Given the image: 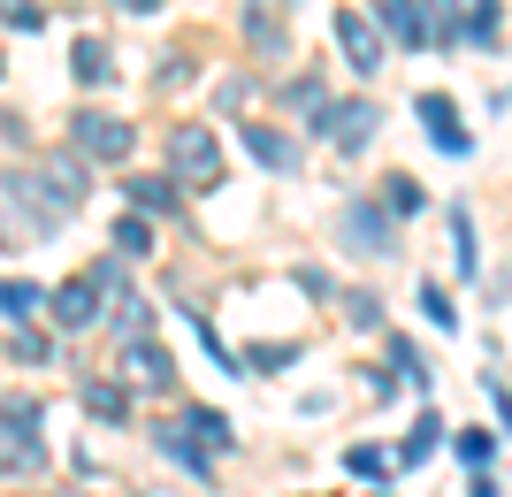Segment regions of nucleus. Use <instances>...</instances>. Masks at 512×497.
<instances>
[{"label":"nucleus","instance_id":"nucleus-1","mask_svg":"<svg viewBox=\"0 0 512 497\" xmlns=\"http://www.w3.org/2000/svg\"><path fill=\"white\" fill-rule=\"evenodd\" d=\"M39 429H46L39 398H8V406H0V467H8V475H31V467L46 459Z\"/></svg>","mask_w":512,"mask_h":497},{"label":"nucleus","instance_id":"nucleus-2","mask_svg":"<svg viewBox=\"0 0 512 497\" xmlns=\"http://www.w3.org/2000/svg\"><path fill=\"white\" fill-rule=\"evenodd\" d=\"M169 161H176V176H192V184H222V138H214L207 123H176Z\"/></svg>","mask_w":512,"mask_h":497},{"label":"nucleus","instance_id":"nucleus-3","mask_svg":"<svg viewBox=\"0 0 512 497\" xmlns=\"http://www.w3.org/2000/svg\"><path fill=\"white\" fill-rule=\"evenodd\" d=\"M337 46H344V62L360 69V77H375L383 69V31H375V16H360V8H337Z\"/></svg>","mask_w":512,"mask_h":497},{"label":"nucleus","instance_id":"nucleus-4","mask_svg":"<svg viewBox=\"0 0 512 497\" xmlns=\"http://www.w3.org/2000/svg\"><path fill=\"white\" fill-rule=\"evenodd\" d=\"M130 146H138V130L123 115H77V153L85 161H130Z\"/></svg>","mask_w":512,"mask_h":497},{"label":"nucleus","instance_id":"nucleus-5","mask_svg":"<svg viewBox=\"0 0 512 497\" xmlns=\"http://www.w3.org/2000/svg\"><path fill=\"white\" fill-rule=\"evenodd\" d=\"M321 138L329 146H344V153H360L367 138H375V100H337V108H321Z\"/></svg>","mask_w":512,"mask_h":497},{"label":"nucleus","instance_id":"nucleus-6","mask_svg":"<svg viewBox=\"0 0 512 497\" xmlns=\"http://www.w3.org/2000/svg\"><path fill=\"white\" fill-rule=\"evenodd\" d=\"M337 238L352 245V253H390V207H367V199H352L337 215Z\"/></svg>","mask_w":512,"mask_h":497},{"label":"nucleus","instance_id":"nucleus-7","mask_svg":"<svg viewBox=\"0 0 512 497\" xmlns=\"http://www.w3.org/2000/svg\"><path fill=\"white\" fill-rule=\"evenodd\" d=\"M169 352L161 345H146V337H130L123 345V383H138V390H169Z\"/></svg>","mask_w":512,"mask_h":497},{"label":"nucleus","instance_id":"nucleus-8","mask_svg":"<svg viewBox=\"0 0 512 497\" xmlns=\"http://www.w3.org/2000/svg\"><path fill=\"white\" fill-rule=\"evenodd\" d=\"M421 123H428V138H436L444 153H467V146H474L467 123H459V108H451L444 92H421Z\"/></svg>","mask_w":512,"mask_h":497},{"label":"nucleus","instance_id":"nucleus-9","mask_svg":"<svg viewBox=\"0 0 512 497\" xmlns=\"http://www.w3.org/2000/svg\"><path fill=\"white\" fill-rule=\"evenodd\" d=\"M46 306H54V322H62V329H85L92 314H100V276H77V283H62V291H54Z\"/></svg>","mask_w":512,"mask_h":497},{"label":"nucleus","instance_id":"nucleus-10","mask_svg":"<svg viewBox=\"0 0 512 497\" xmlns=\"http://www.w3.org/2000/svg\"><path fill=\"white\" fill-rule=\"evenodd\" d=\"M375 23H383V31H398V46H428L421 0H375Z\"/></svg>","mask_w":512,"mask_h":497},{"label":"nucleus","instance_id":"nucleus-11","mask_svg":"<svg viewBox=\"0 0 512 497\" xmlns=\"http://www.w3.org/2000/svg\"><path fill=\"white\" fill-rule=\"evenodd\" d=\"M245 146H253L260 169H299V146H291L283 130H268V123H245Z\"/></svg>","mask_w":512,"mask_h":497},{"label":"nucleus","instance_id":"nucleus-12","mask_svg":"<svg viewBox=\"0 0 512 497\" xmlns=\"http://www.w3.org/2000/svg\"><path fill=\"white\" fill-rule=\"evenodd\" d=\"M39 184H46V199H54L62 215L77 207V199H85V169H77L69 153H62V161H46V169H39Z\"/></svg>","mask_w":512,"mask_h":497},{"label":"nucleus","instance_id":"nucleus-13","mask_svg":"<svg viewBox=\"0 0 512 497\" xmlns=\"http://www.w3.org/2000/svg\"><path fill=\"white\" fill-rule=\"evenodd\" d=\"M245 31H253L260 54H283V8L276 0H253V8H245Z\"/></svg>","mask_w":512,"mask_h":497},{"label":"nucleus","instance_id":"nucleus-14","mask_svg":"<svg viewBox=\"0 0 512 497\" xmlns=\"http://www.w3.org/2000/svg\"><path fill=\"white\" fill-rule=\"evenodd\" d=\"M184 429H192V436H184V444H192V452H230V421H222V413H184Z\"/></svg>","mask_w":512,"mask_h":497},{"label":"nucleus","instance_id":"nucleus-15","mask_svg":"<svg viewBox=\"0 0 512 497\" xmlns=\"http://www.w3.org/2000/svg\"><path fill=\"white\" fill-rule=\"evenodd\" d=\"M85 413H100V421H123V413H130V390L115 383V375H100V383H85Z\"/></svg>","mask_w":512,"mask_h":497},{"label":"nucleus","instance_id":"nucleus-16","mask_svg":"<svg viewBox=\"0 0 512 497\" xmlns=\"http://www.w3.org/2000/svg\"><path fill=\"white\" fill-rule=\"evenodd\" d=\"M39 306H46V291H39V283H23V276H8V283H0V314H8V322H31Z\"/></svg>","mask_w":512,"mask_h":497},{"label":"nucleus","instance_id":"nucleus-17","mask_svg":"<svg viewBox=\"0 0 512 497\" xmlns=\"http://www.w3.org/2000/svg\"><path fill=\"white\" fill-rule=\"evenodd\" d=\"M436 429H444V421H436V413H421V421H413V436H406V452H398V467H421V459L436 452Z\"/></svg>","mask_w":512,"mask_h":497},{"label":"nucleus","instance_id":"nucleus-18","mask_svg":"<svg viewBox=\"0 0 512 497\" xmlns=\"http://www.w3.org/2000/svg\"><path fill=\"white\" fill-rule=\"evenodd\" d=\"M77 77H85V85H107V77H115V62H107L100 39H77Z\"/></svg>","mask_w":512,"mask_h":497},{"label":"nucleus","instance_id":"nucleus-19","mask_svg":"<svg viewBox=\"0 0 512 497\" xmlns=\"http://www.w3.org/2000/svg\"><path fill=\"white\" fill-rule=\"evenodd\" d=\"M383 207L390 215H421V184L413 176H383Z\"/></svg>","mask_w":512,"mask_h":497},{"label":"nucleus","instance_id":"nucleus-20","mask_svg":"<svg viewBox=\"0 0 512 497\" xmlns=\"http://www.w3.org/2000/svg\"><path fill=\"white\" fill-rule=\"evenodd\" d=\"M115 253H153V222L146 215H123V222H115Z\"/></svg>","mask_w":512,"mask_h":497},{"label":"nucleus","instance_id":"nucleus-21","mask_svg":"<svg viewBox=\"0 0 512 497\" xmlns=\"http://www.w3.org/2000/svg\"><path fill=\"white\" fill-rule=\"evenodd\" d=\"M130 199H138V215H169V207H176V192H169V184H153V176H138Z\"/></svg>","mask_w":512,"mask_h":497},{"label":"nucleus","instance_id":"nucleus-22","mask_svg":"<svg viewBox=\"0 0 512 497\" xmlns=\"http://www.w3.org/2000/svg\"><path fill=\"white\" fill-rule=\"evenodd\" d=\"M344 322H352V329H375V322H383V299H375V291H352V299H344Z\"/></svg>","mask_w":512,"mask_h":497},{"label":"nucleus","instance_id":"nucleus-23","mask_svg":"<svg viewBox=\"0 0 512 497\" xmlns=\"http://www.w3.org/2000/svg\"><path fill=\"white\" fill-rule=\"evenodd\" d=\"M451 253H459V276H474V222L451 215Z\"/></svg>","mask_w":512,"mask_h":497},{"label":"nucleus","instance_id":"nucleus-24","mask_svg":"<svg viewBox=\"0 0 512 497\" xmlns=\"http://www.w3.org/2000/svg\"><path fill=\"white\" fill-rule=\"evenodd\" d=\"M0 16H8V31H39V23H46V8H39V0H8Z\"/></svg>","mask_w":512,"mask_h":497},{"label":"nucleus","instance_id":"nucleus-25","mask_svg":"<svg viewBox=\"0 0 512 497\" xmlns=\"http://www.w3.org/2000/svg\"><path fill=\"white\" fill-rule=\"evenodd\" d=\"M344 467H352V475H367V482H383V475H390V459H383V452H367V444H360V452H344Z\"/></svg>","mask_w":512,"mask_h":497},{"label":"nucleus","instance_id":"nucleus-26","mask_svg":"<svg viewBox=\"0 0 512 497\" xmlns=\"http://www.w3.org/2000/svg\"><path fill=\"white\" fill-rule=\"evenodd\" d=\"M428 39H451V31H459V0H428Z\"/></svg>","mask_w":512,"mask_h":497},{"label":"nucleus","instance_id":"nucleus-27","mask_svg":"<svg viewBox=\"0 0 512 497\" xmlns=\"http://www.w3.org/2000/svg\"><path fill=\"white\" fill-rule=\"evenodd\" d=\"M8 352H16L23 368H39V360H46V337H39V329H16V345H8Z\"/></svg>","mask_w":512,"mask_h":497},{"label":"nucleus","instance_id":"nucleus-28","mask_svg":"<svg viewBox=\"0 0 512 497\" xmlns=\"http://www.w3.org/2000/svg\"><path fill=\"white\" fill-rule=\"evenodd\" d=\"M390 368H398V375H413V383H421V375H428V368H421V352H413L406 337H398V345H390Z\"/></svg>","mask_w":512,"mask_h":497},{"label":"nucleus","instance_id":"nucleus-29","mask_svg":"<svg viewBox=\"0 0 512 497\" xmlns=\"http://www.w3.org/2000/svg\"><path fill=\"white\" fill-rule=\"evenodd\" d=\"M459 459H467V467H482V459H490V436L467 429V436H459Z\"/></svg>","mask_w":512,"mask_h":497},{"label":"nucleus","instance_id":"nucleus-30","mask_svg":"<svg viewBox=\"0 0 512 497\" xmlns=\"http://www.w3.org/2000/svg\"><path fill=\"white\" fill-rule=\"evenodd\" d=\"M283 360H299V345H253V368H283Z\"/></svg>","mask_w":512,"mask_h":497},{"label":"nucleus","instance_id":"nucleus-31","mask_svg":"<svg viewBox=\"0 0 512 497\" xmlns=\"http://www.w3.org/2000/svg\"><path fill=\"white\" fill-rule=\"evenodd\" d=\"M490 398H497V413H505V436H512V390L497 383V375H490Z\"/></svg>","mask_w":512,"mask_h":497},{"label":"nucleus","instance_id":"nucleus-32","mask_svg":"<svg viewBox=\"0 0 512 497\" xmlns=\"http://www.w3.org/2000/svg\"><path fill=\"white\" fill-rule=\"evenodd\" d=\"M474 497H497V482H490V475H474Z\"/></svg>","mask_w":512,"mask_h":497},{"label":"nucleus","instance_id":"nucleus-33","mask_svg":"<svg viewBox=\"0 0 512 497\" xmlns=\"http://www.w3.org/2000/svg\"><path fill=\"white\" fill-rule=\"evenodd\" d=\"M115 8H130V16H146V8H153V0H115Z\"/></svg>","mask_w":512,"mask_h":497}]
</instances>
